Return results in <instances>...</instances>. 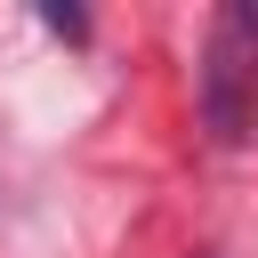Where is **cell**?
<instances>
[{
	"label": "cell",
	"instance_id": "6da1fadb",
	"mask_svg": "<svg viewBox=\"0 0 258 258\" xmlns=\"http://www.w3.org/2000/svg\"><path fill=\"white\" fill-rule=\"evenodd\" d=\"M250 64H258V8L250 0H234L226 16H218V32H210V73H202V105H210V129L218 137H242V81H250Z\"/></svg>",
	"mask_w": 258,
	"mask_h": 258
},
{
	"label": "cell",
	"instance_id": "7a4b0ae2",
	"mask_svg": "<svg viewBox=\"0 0 258 258\" xmlns=\"http://www.w3.org/2000/svg\"><path fill=\"white\" fill-rule=\"evenodd\" d=\"M40 16H48V32H64V40H81V32H89V16H81V8H64V0H48Z\"/></svg>",
	"mask_w": 258,
	"mask_h": 258
},
{
	"label": "cell",
	"instance_id": "3957f363",
	"mask_svg": "<svg viewBox=\"0 0 258 258\" xmlns=\"http://www.w3.org/2000/svg\"><path fill=\"white\" fill-rule=\"evenodd\" d=\"M202 258H218V250H202Z\"/></svg>",
	"mask_w": 258,
	"mask_h": 258
}]
</instances>
